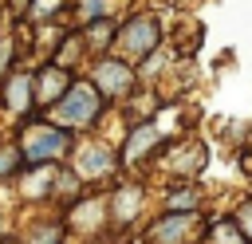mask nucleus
Here are the masks:
<instances>
[{
	"instance_id": "f257e3e1",
	"label": "nucleus",
	"mask_w": 252,
	"mask_h": 244,
	"mask_svg": "<svg viewBox=\"0 0 252 244\" xmlns=\"http://www.w3.org/2000/svg\"><path fill=\"white\" fill-rule=\"evenodd\" d=\"M67 146H71L67 130L47 126V122H32V126L24 130V138H20V153H24L32 165H43V161H51V157H63Z\"/></svg>"
},
{
	"instance_id": "f03ea898",
	"label": "nucleus",
	"mask_w": 252,
	"mask_h": 244,
	"mask_svg": "<svg viewBox=\"0 0 252 244\" xmlns=\"http://www.w3.org/2000/svg\"><path fill=\"white\" fill-rule=\"evenodd\" d=\"M98 106H102L98 91L87 87V83H75V87H67V94L51 106V114H55V122H63V126H87V122H94Z\"/></svg>"
},
{
	"instance_id": "7ed1b4c3",
	"label": "nucleus",
	"mask_w": 252,
	"mask_h": 244,
	"mask_svg": "<svg viewBox=\"0 0 252 244\" xmlns=\"http://www.w3.org/2000/svg\"><path fill=\"white\" fill-rule=\"evenodd\" d=\"M205 228H201V216L197 213H169V216H161L150 228V244H189Z\"/></svg>"
},
{
	"instance_id": "20e7f679",
	"label": "nucleus",
	"mask_w": 252,
	"mask_h": 244,
	"mask_svg": "<svg viewBox=\"0 0 252 244\" xmlns=\"http://www.w3.org/2000/svg\"><path fill=\"white\" fill-rule=\"evenodd\" d=\"M114 39H118L122 51H130V55H146V51L161 39V24H158L154 16H138V20H130Z\"/></svg>"
},
{
	"instance_id": "39448f33",
	"label": "nucleus",
	"mask_w": 252,
	"mask_h": 244,
	"mask_svg": "<svg viewBox=\"0 0 252 244\" xmlns=\"http://www.w3.org/2000/svg\"><path fill=\"white\" fill-rule=\"evenodd\" d=\"M130 87H134V75H130L126 63H118V59L98 63V71H94V91L98 94H130Z\"/></svg>"
},
{
	"instance_id": "423d86ee",
	"label": "nucleus",
	"mask_w": 252,
	"mask_h": 244,
	"mask_svg": "<svg viewBox=\"0 0 252 244\" xmlns=\"http://www.w3.org/2000/svg\"><path fill=\"white\" fill-rule=\"evenodd\" d=\"M63 91H67V71L63 67H43L39 71V94H35V102L39 106H55Z\"/></svg>"
},
{
	"instance_id": "0eeeda50",
	"label": "nucleus",
	"mask_w": 252,
	"mask_h": 244,
	"mask_svg": "<svg viewBox=\"0 0 252 244\" xmlns=\"http://www.w3.org/2000/svg\"><path fill=\"white\" fill-rule=\"evenodd\" d=\"M158 138H161V130H158L154 122L138 126V130H134V134L126 138V146H122V161H138V157H142V153H146V150H150V146H154Z\"/></svg>"
},
{
	"instance_id": "6e6552de",
	"label": "nucleus",
	"mask_w": 252,
	"mask_h": 244,
	"mask_svg": "<svg viewBox=\"0 0 252 244\" xmlns=\"http://www.w3.org/2000/svg\"><path fill=\"white\" fill-rule=\"evenodd\" d=\"M110 169V153L102 146H83L79 150V173L83 177H102Z\"/></svg>"
},
{
	"instance_id": "1a4fd4ad",
	"label": "nucleus",
	"mask_w": 252,
	"mask_h": 244,
	"mask_svg": "<svg viewBox=\"0 0 252 244\" xmlns=\"http://www.w3.org/2000/svg\"><path fill=\"white\" fill-rule=\"evenodd\" d=\"M28 91H32V79H28V75L12 79V83H8V106H12V110H24V106L32 102V94H28Z\"/></svg>"
},
{
	"instance_id": "9d476101",
	"label": "nucleus",
	"mask_w": 252,
	"mask_h": 244,
	"mask_svg": "<svg viewBox=\"0 0 252 244\" xmlns=\"http://www.w3.org/2000/svg\"><path fill=\"white\" fill-rule=\"evenodd\" d=\"M138 201H142V197H138V189H122V193H118V201H114V205H118V220H130V216L138 213Z\"/></svg>"
},
{
	"instance_id": "9b49d317",
	"label": "nucleus",
	"mask_w": 252,
	"mask_h": 244,
	"mask_svg": "<svg viewBox=\"0 0 252 244\" xmlns=\"http://www.w3.org/2000/svg\"><path fill=\"white\" fill-rule=\"evenodd\" d=\"M98 216H102V205H94V201H91V205L75 209V216H71V220H75L79 228H98Z\"/></svg>"
},
{
	"instance_id": "f8f14e48",
	"label": "nucleus",
	"mask_w": 252,
	"mask_h": 244,
	"mask_svg": "<svg viewBox=\"0 0 252 244\" xmlns=\"http://www.w3.org/2000/svg\"><path fill=\"white\" fill-rule=\"evenodd\" d=\"M209 244H248V240L236 232V224H217L209 232Z\"/></svg>"
},
{
	"instance_id": "ddd939ff",
	"label": "nucleus",
	"mask_w": 252,
	"mask_h": 244,
	"mask_svg": "<svg viewBox=\"0 0 252 244\" xmlns=\"http://www.w3.org/2000/svg\"><path fill=\"white\" fill-rule=\"evenodd\" d=\"M51 181H55V173H51V169H39V173H32V177L24 181V193H28V197H43V185H51Z\"/></svg>"
},
{
	"instance_id": "4468645a",
	"label": "nucleus",
	"mask_w": 252,
	"mask_h": 244,
	"mask_svg": "<svg viewBox=\"0 0 252 244\" xmlns=\"http://www.w3.org/2000/svg\"><path fill=\"white\" fill-rule=\"evenodd\" d=\"M59 236H63V228H35L28 236V244H59Z\"/></svg>"
},
{
	"instance_id": "2eb2a0df",
	"label": "nucleus",
	"mask_w": 252,
	"mask_h": 244,
	"mask_svg": "<svg viewBox=\"0 0 252 244\" xmlns=\"http://www.w3.org/2000/svg\"><path fill=\"white\" fill-rule=\"evenodd\" d=\"M236 232H240L244 240H252V201L240 209V216H236Z\"/></svg>"
},
{
	"instance_id": "dca6fc26",
	"label": "nucleus",
	"mask_w": 252,
	"mask_h": 244,
	"mask_svg": "<svg viewBox=\"0 0 252 244\" xmlns=\"http://www.w3.org/2000/svg\"><path fill=\"white\" fill-rule=\"evenodd\" d=\"M87 39H91V43H106V39H110V24H102V20L91 24V28H87Z\"/></svg>"
},
{
	"instance_id": "f3484780",
	"label": "nucleus",
	"mask_w": 252,
	"mask_h": 244,
	"mask_svg": "<svg viewBox=\"0 0 252 244\" xmlns=\"http://www.w3.org/2000/svg\"><path fill=\"white\" fill-rule=\"evenodd\" d=\"M16 169V150H0V173H12Z\"/></svg>"
},
{
	"instance_id": "a211bd4d",
	"label": "nucleus",
	"mask_w": 252,
	"mask_h": 244,
	"mask_svg": "<svg viewBox=\"0 0 252 244\" xmlns=\"http://www.w3.org/2000/svg\"><path fill=\"white\" fill-rule=\"evenodd\" d=\"M102 4H106V0H83V16H87V20H91V16H98V12H102Z\"/></svg>"
},
{
	"instance_id": "6ab92c4d",
	"label": "nucleus",
	"mask_w": 252,
	"mask_h": 244,
	"mask_svg": "<svg viewBox=\"0 0 252 244\" xmlns=\"http://www.w3.org/2000/svg\"><path fill=\"white\" fill-rule=\"evenodd\" d=\"M55 4H59V0H39V4H35V12H39V16H43V12H51V8H55Z\"/></svg>"
},
{
	"instance_id": "aec40b11",
	"label": "nucleus",
	"mask_w": 252,
	"mask_h": 244,
	"mask_svg": "<svg viewBox=\"0 0 252 244\" xmlns=\"http://www.w3.org/2000/svg\"><path fill=\"white\" fill-rule=\"evenodd\" d=\"M8 55H12V47H8V43H0V71L8 67Z\"/></svg>"
},
{
	"instance_id": "412c9836",
	"label": "nucleus",
	"mask_w": 252,
	"mask_h": 244,
	"mask_svg": "<svg viewBox=\"0 0 252 244\" xmlns=\"http://www.w3.org/2000/svg\"><path fill=\"white\" fill-rule=\"evenodd\" d=\"M0 228H4V224H0Z\"/></svg>"
}]
</instances>
